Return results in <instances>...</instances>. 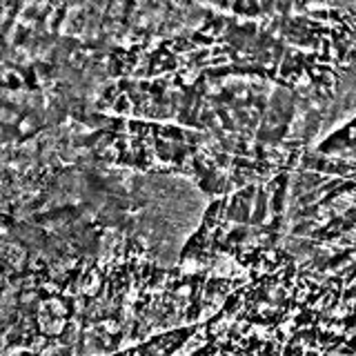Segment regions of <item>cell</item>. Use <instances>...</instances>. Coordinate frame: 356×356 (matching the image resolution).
Here are the masks:
<instances>
[{"label": "cell", "mask_w": 356, "mask_h": 356, "mask_svg": "<svg viewBox=\"0 0 356 356\" xmlns=\"http://www.w3.org/2000/svg\"><path fill=\"white\" fill-rule=\"evenodd\" d=\"M114 356H116V354H114ZM118 356H129V354H118Z\"/></svg>", "instance_id": "1"}]
</instances>
